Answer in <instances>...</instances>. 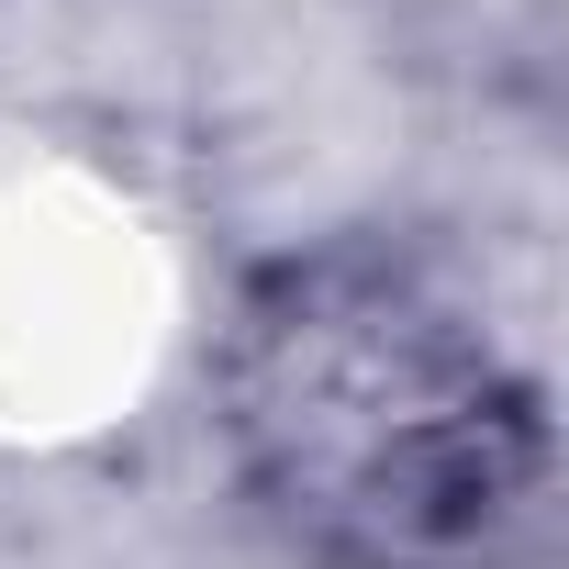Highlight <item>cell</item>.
Listing matches in <instances>:
<instances>
[{"mask_svg":"<svg viewBox=\"0 0 569 569\" xmlns=\"http://www.w3.org/2000/svg\"><path fill=\"white\" fill-rule=\"evenodd\" d=\"M223 425L257 502L347 569H469L547 502L536 380L402 246L279 257L223 336Z\"/></svg>","mask_w":569,"mask_h":569,"instance_id":"obj_1","label":"cell"}]
</instances>
